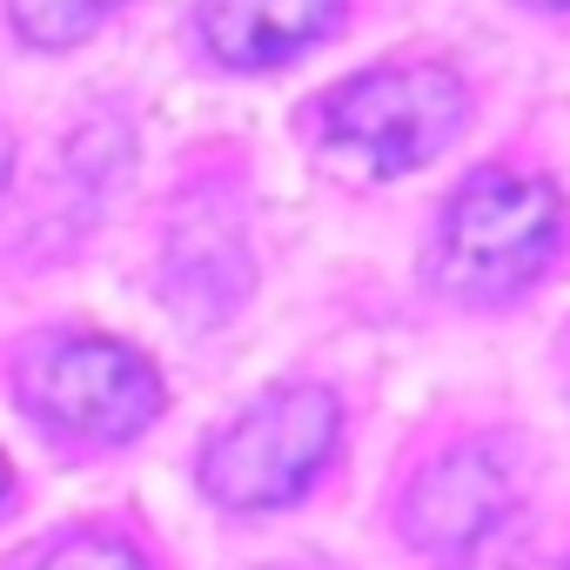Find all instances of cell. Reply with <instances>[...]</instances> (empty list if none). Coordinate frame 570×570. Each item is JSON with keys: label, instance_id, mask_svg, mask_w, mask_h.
Here are the masks:
<instances>
[{"label": "cell", "instance_id": "obj_6", "mask_svg": "<svg viewBox=\"0 0 570 570\" xmlns=\"http://www.w3.org/2000/svg\"><path fill=\"white\" fill-rule=\"evenodd\" d=\"M343 0H202V41L228 68H268L323 41Z\"/></svg>", "mask_w": 570, "mask_h": 570}, {"label": "cell", "instance_id": "obj_11", "mask_svg": "<svg viewBox=\"0 0 570 570\" xmlns=\"http://www.w3.org/2000/svg\"><path fill=\"white\" fill-rule=\"evenodd\" d=\"M543 8H563V0H543Z\"/></svg>", "mask_w": 570, "mask_h": 570}, {"label": "cell", "instance_id": "obj_4", "mask_svg": "<svg viewBox=\"0 0 570 570\" xmlns=\"http://www.w3.org/2000/svg\"><path fill=\"white\" fill-rule=\"evenodd\" d=\"M21 403L48 430L88 436V443H128L135 430L155 423L161 376L128 343L68 336V343H48V350H35L21 363Z\"/></svg>", "mask_w": 570, "mask_h": 570}, {"label": "cell", "instance_id": "obj_9", "mask_svg": "<svg viewBox=\"0 0 570 570\" xmlns=\"http://www.w3.org/2000/svg\"><path fill=\"white\" fill-rule=\"evenodd\" d=\"M8 161H14V141H8V135H0V181H8Z\"/></svg>", "mask_w": 570, "mask_h": 570}, {"label": "cell", "instance_id": "obj_1", "mask_svg": "<svg viewBox=\"0 0 570 570\" xmlns=\"http://www.w3.org/2000/svg\"><path fill=\"white\" fill-rule=\"evenodd\" d=\"M557 235H563V208L550 181L517 175V168H483L443 208L430 275L463 303H497L543 275Z\"/></svg>", "mask_w": 570, "mask_h": 570}, {"label": "cell", "instance_id": "obj_5", "mask_svg": "<svg viewBox=\"0 0 570 570\" xmlns=\"http://www.w3.org/2000/svg\"><path fill=\"white\" fill-rule=\"evenodd\" d=\"M503 510H510V476H503L497 450L463 443V450H443L410 483L403 530H410V543H423L436 557H463V550H476L503 523Z\"/></svg>", "mask_w": 570, "mask_h": 570}, {"label": "cell", "instance_id": "obj_12", "mask_svg": "<svg viewBox=\"0 0 570 570\" xmlns=\"http://www.w3.org/2000/svg\"><path fill=\"white\" fill-rule=\"evenodd\" d=\"M563 570H570V563H563Z\"/></svg>", "mask_w": 570, "mask_h": 570}, {"label": "cell", "instance_id": "obj_10", "mask_svg": "<svg viewBox=\"0 0 570 570\" xmlns=\"http://www.w3.org/2000/svg\"><path fill=\"white\" fill-rule=\"evenodd\" d=\"M0 497H8V463H0Z\"/></svg>", "mask_w": 570, "mask_h": 570}, {"label": "cell", "instance_id": "obj_7", "mask_svg": "<svg viewBox=\"0 0 570 570\" xmlns=\"http://www.w3.org/2000/svg\"><path fill=\"white\" fill-rule=\"evenodd\" d=\"M121 0H14V28L35 41V48H68V41H88Z\"/></svg>", "mask_w": 570, "mask_h": 570}, {"label": "cell", "instance_id": "obj_3", "mask_svg": "<svg viewBox=\"0 0 570 570\" xmlns=\"http://www.w3.org/2000/svg\"><path fill=\"white\" fill-rule=\"evenodd\" d=\"M463 81L443 61H403V68H376L343 81L323 101V135L363 161H376L383 175H403L416 161H430L436 148H450V135L463 128Z\"/></svg>", "mask_w": 570, "mask_h": 570}, {"label": "cell", "instance_id": "obj_8", "mask_svg": "<svg viewBox=\"0 0 570 570\" xmlns=\"http://www.w3.org/2000/svg\"><path fill=\"white\" fill-rule=\"evenodd\" d=\"M21 570H148L121 537H95V530H75L61 543H48L41 557H28Z\"/></svg>", "mask_w": 570, "mask_h": 570}, {"label": "cell", "instance_id": "obj_2", "mask_svg": "<svg viewBox=\"0 0 570 570\" xmlns=\"http://www.w3.org/2000/svg\"><path fill=\"white\" fill-rule=\"evenodd\" d=\"M343 430V410L316 383H289L262 403H248L208 450H202V490L228 510H268L303 497V483L330 463Z\"/></svg>", "mask_w": 570, "mask_h": 570}]
</instances>
